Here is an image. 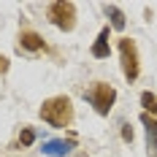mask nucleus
I'll list each match as a JSON object with an SVG mask.
<instances>
[{
	"mask_svg": "<svg viewBox=\"0 0 157 157\" xmlns=\"http://www.w3.org/2000/svg\"><path fill=\"white\" fill-rule=\"evenodd\" d=\"M141 106H144L146 111H152V114H157V98H155L152 92H144V95H141Z\"/></svg>",
	"mask_w": 157,
	"mask_h": 157,
	"instance_id": "10",
	"label": "nucleus"
},
{
	"mask_svg": "<svg viewBox=\"0 0 157 157\" xmlns=\"http://www.w3.org/2000/svg\"><path fill=\"white\" fill-rule=\"evenodd\" d=\"M22 46L30 49V52H38V49H44V41L35 33H22Z\"/></svg>",
	"mask_w": 157,
	"mask_h": 157,
	"instance_id": "8",
	"label": "nucleus"
},
{
	"mask_svg": "<svg viewBox=\"0 0 157 157\" xmlns=\"http://www.w3.org/2000/svg\"><path fill=\"white\" fill-rule=\"evenodd\" d=\"M92 57H98V60L109 57V27H103L100 35H98V41L92 44Z\"/></svg>",
	"mask_w": 157,
	"mask_h": 157,
	"instance_id": "7",
	"label": "nucleus"
},
{
	"mask_svg": "<svg viewBox=\"0 0 157 157\" xmlns=\"http://www.w3.org/2000/svg\"><path fill=\"white\" fill-rule=\"evenodd\" d=\"M71 149H73L71 141H49V144H44V155H49V157H65Z\"/></svg>",
	"mask_w": 157,
	"mask_h": 157,
	"instance_id": "6",
	"label": "nucleus"
},
{
	"mask_svg": "<svg viewBox=\"0 0 157 157\" xmlns=\"http://www.w3.org/2000/svg\"><path fill=\"white\" fill-rule=\"evenodd\" d=\"M106 11H109V16H111V25H114L117 30H122V27H125V16H122V11H119L117 6H109Z\"/></svg>",
	"mask_w": 157,
	"mask_h": 157,
	"instance_id": "9",
	"label": "nucleus"
},
{
	"mask_svg": "<svg viewBox=\"0 0 157 157\" xmlns=\"http://www.w3.org/2000/svg\"><path fill=\"white\" fill-rule=\"evenodd\" d=\"M73 16H76V6L73 3H52L49 6V19L57 27H63V30L73 27Z\"/></svg>",
	"mask_w": 157,
	"mask_h": 157,
	"instance_id": "4",
	"label": "nucleus"
},
{
	"mask_svg": "<svg viewBox=\"0 0 157 157\" xmlns=\"http://www.w3.org/2000/svg\"><path fill=\"white\" fill-rule=\"evenodd\" d=\"M122 138H125V141H133V130H130V125H125V130H122Z\"/></svg>",
	"mask_w": 157,
	"mask_h": 157,
	"instance_id": "12",
	"label": "nucleus"
},
{
	"mask_svg": "<svg viewBox=\"0 0 157 157\" xmlns=\"http://www.w3.org/2000/svg\"><path fill=\"white\" fill-rule=\"evenodd\" d=\"M141 122L146 125V141H149V157H157V122L149 119L146 114L141 117Z\"/></svg>",
	"mask_w": 157,
	"mask_h": 157,
	"instance_id": "5",
	"label": "nucleus"
},
{
	"mask_svg": "<svg viewBox=\"0 0 157 157\" xmlns=\"http://www.w3.org/2000/svg\"><path fill=\"white\" fill-rule=\"evenodd\" d=\"M41 119L49 122L52 127H65L71 119H73V106L71 100L60 95V98H49L46 103L41 106Z\"/></svg>",
	"mask_w": 157,
	"mask_h": 157,
	"instance_id": "1",
	"label": "nucleus"
},
{
	"mask_svg": "<svg viewBox=\"0 0 157 157\" xmlns=\"http://www.w3.org/2000/svg\"><path fill=\"white\" fill-rule=\"evenodd\" d=\"M90 100H92L95 111L106 117L111 111V106H114V100H117V92H114L111 84H95V90L90 92Z\"/></svg>",
	"mask_w": 157,
	"mask_h": 157,
	"instance_id": "2",
	"label": "nucleus"
},
{
	"mask_svg": "<svg viewBox=\"0 0 157 157\" xmlns=\"http://www.w3.org/2000/svg\"><path fill=\"white\" fill-rule=\"evenodd\" d=\"M119 54H122V71L133 81V78L138 76V52H136V44L130 38H122L119 41Z\"/></svg>",
	"mask_w": 157,
	"mask_h": 157,
	"instance_id": "3",
	"label": "nucleus"
},
{
	"mask_svg": "<svg viewBox=\"0 0 157 157\" xmlns=\"http://www.w3.org/2000/svg\"><path fill=\"white\" fill-rule=\"evenodd\" d=\"M33 141H35V133H33V130H22V136H19V144H22V146H30Z\"/></svg>",
	"mask_w": 157,
	"mask_h": 157,
	"instance_id": "11",
	"label": "nucleus"
}]
</instances>
